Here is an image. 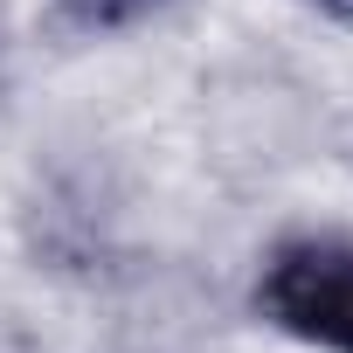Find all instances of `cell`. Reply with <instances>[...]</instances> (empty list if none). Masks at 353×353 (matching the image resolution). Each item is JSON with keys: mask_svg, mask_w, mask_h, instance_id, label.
Masks as SVG:
<instances>
[{"mask_svg": "<svg viewBox=\"0 0 353 353\" xmlns=\"http://www.w3.org/2000/svg\"><path fill=\"white\" fill-rule=\"evenodd\" d=\"M319 8H332V14H353V0H319Z\"/></svg>", "mask_w": 353, "mask_h": 353, "instance_id": "obj_3", "label": "cell"}, {"mask_svg": "<svg viewBox=\"0 0 353 353\" xmlns=\"http://www.w3.org/2000/svg\"><path fill=\"white\" fill-rule=\"evenodd\" d=\"M256 298L284 332H298L325 353H353V243H291V250H277Z\"/></svg>", "mask_w": 353, "mask_h": 353, "instance_id": "obj_1", "label": "cell"}, {"mask_svg": "<svg viewBox=\"0 0 353 353\" xmlns=\"http://www.w3.org/2000/svg\"><path fill=\"white\" fill-rule=\"evenodd\" d=\"M145 8H152V0H70V14L90 21V28H118V21H132Z\"/></svg>", "mask_w": 353, "mask_h": 353, "instance_id": "obj_2", "label": "cell"}]
</instances>
